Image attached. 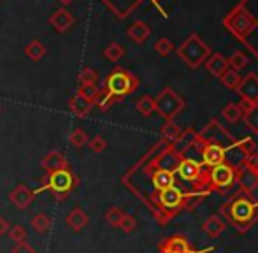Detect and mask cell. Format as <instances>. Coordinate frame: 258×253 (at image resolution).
<instances>
[{
    "label": "cell",
    "mask_w": 258,
    "mask_h": 253,
    "mask_svg": "<svg viewBox=\"0 0 258 253\" xmlns=\"http://www.w3.org/2000/svg\"><path fill=\"white\" fill-rule=\"evenodd\" d=\"M46 53H48V49L41 41H30L25 46V56L32 62H41L46 56Z\"/></svg>",
    "instance_id": "obj_25"
},
{
    "label": "cell",
    "mask_w": 258,
    "mask_h": 253,
    "mask_svg": "<svg viewBox=\"0 0 258 253\" xmlns=\"http://www.w3.org/2000/svg\"><path fill=\"white\" fill-rule=\"evenodd\" d=\"M155 49H156V53H158V55L167 56V55H170V53H172L174 46H172V42H170L169 39L162 37V39H158V41H156Z\"/></svg>",
    "instance_id": "obj_42"
},
{
    "label": "cell",
    "mask_w": 258,
    "mask_h": 253,
    "mask_svg": "<svg viewBox=\"0 0 258 253\" xmlns=\"http://www.w3.org/2000/svg\"><path fill=\"white\" fill-rule=\"evenodd\" d=\"M99 86L97 85H79V88H78V92L76 93H79L81 97H85L86 100H90V102H93L95 100V97L99 95Z\"/></svg>",
    "instance_id": "obj_40"
},
{
    "label": "cell",
    "mask_w": 258,
    "mask_h": 253,
    "mask_svg": "<svg viewBox=\"0 0 258 253\" xmlns=\"http://www.w3.org/2000/svg\"><path fill=\"white\" fill-rule=\"evenodd\" d=\"M137 86H139V79H137L132 72L118 67L105 78L104 90L112 97V99L119 100V99H123V97L136 92Z\"/></svg>",
    "instance_id": "obj_2"
},
{
    "label": "cell",
    "mask_w": 258,
    "mask_h": 253,
    "mask_svg": "<svg viewBox=\"0 0 258 253\" xmlns=\"http://www.w3.org/2000/svg\"><path fill=\"white\" fill-rule=\"evenodd\" d=\"M30 225L37 234H46V232H49L53 222H51V218H49V215H46V213H37V215L32 218Z\"/></svg>",
    "instance_id": "obj_26"
},
{
    "label": "cell",
    "mask_w": 258,
    "mask_h": 253,
    "mask_svg": "<svg viewBox=\"0 0 258 253\" xmlns=\"http://www.w3.org/2000/svg\"><path fill=\"white\" fill-rule=\"evenodd\" d=\"M244 165H248L249 169H258V153H251L244 158Z\"/></svg>",
    "instance_id": "obj_46"
},
{
    "label": "cell",
    "mask_w": 258,
    "mask_h": 253,
    "mask_svg": "<svg viewBox=\"0 0 258 253\" xmlns=\"http://www.w3.org/2000/svg\"><path fill=\"white\" fill-rule=\"evenodd\" d=\"M235 181L241 185V188L249 194L255 188H258V174L255 169H249L248 165H239L235 167Z\"/></svg>",
    "instance_id": "obj_11"
},
{
    "label": "cell",
    "mask_w": 258,
    "mask_h": 253,
    "mask_svg": "<svg viewBox=\"0 0 258 253\" xmlns=\"http://www.w3.org/2000/svg\"><path fill=\"white\" fill-rule=\"evenodd\" d=\"M163 253H190V244L183 236H174L163 244Z\"/></svg>",
    "instance_id": "obj_24"
},
{
    "label": "cell",
    "mask_w": 258,
    "mask_h": 253,
    "mask_svg": "<svg viewBox=\"0 0 258 253\" xmlns=\"http://www.w3.org/2000/svg\"><path fill=\"white\" fill-rule=\"evenodd\" d=\"M206 197L204 192H194V194H184L183 197V202H181V209H194L197 208L199 204L202 202V199Z\"/></svg>",
    "instance_id": "obj_31"
},
{
    "label": "cell",
    "mask_w": 258,
    "mask_h": 253,
    "mask_svg": "<svg viewBox=\"0 0 258 253\" xmlns=\"http://www.w3.org/2000/svg\"><path fill=\"white\" fill-rule=\"evenodd\" d=\"M76 178L69 169H61V171H54L49 172L48 178L44 179V185L41 186L37 192L42 190H49L54 195H65L67 192H71L76 185Z\"/></svg>",
    "instance_id": "obj_5"
},
{
    "label": "cell",
    "mask_w": 258,
    "mask_h": 253,
    "mask_svg": "<svg viewBox=\"0 0 258 253\" xmlns=\"http://www.w3.org/2000/svg\"><path fill=\"white\" fill-rule=\"evenodd\" d=\"M235 92L241 95V99H248V100H251V102L258 104V78H256V74L249 72L246 78H242L241 83H239V86L235 88Z\"/></svg>",
    "instance_id": "obj_12"
},
{
    "label": "cell",
    "mask_w": 258,
    "mask_h": 253,
    "mask_svg": "<svg viewBox=\"0 0 258 253\" xmlns=\"http://www.w3.org/2000/svg\"><path fill=\"white\" fill-rule=\"evenodd\" d=\"M207 181H209L211 188L216 190H227L235 183V167H232L230 164L223 162L220 165L211 167L209 174H207Z\"/></svg>",
    "instance_id": "obj_6"
},
{
    "label": "cell",
    "mask_w": 258,
    "mask_h": 253,
    "mask_svg": "<svg viewBox=\"0 0 258 253\" xmlns=\"http://www.w3.org/2000/svg\"><path fill=\"white\" fill-rule=\"evenodd\" d=\"M7 236H9V239L13 241L14 244L23 243V241L27 239V229H25L23 225H13L7 230Z\"/></svg>",
    "instance_id": "obj_36"
},
{
    "label": "cell",
    "mask_w": 258,
    "mask_h": 253,
    "mask_svg": "<svg viewBox=\"0 0 258 253\" xmlns=\"http://www.w3.org/2000/svg\"><path fill=\"white\" fill-rule=\"evenodd\" d=\"M179 134H181V129L176 123H174L172 120L165 121V125L162 126V130H160V136H162V139L163 141H169V143H172V141L176 139Z\"/></svg>",
    "instance_id": "obj_33"
},
{
    "label": "cell",
    "mask_w": 258,
    "mask_h": 253,
    "mask_svg": "<svg viewBox=\"0 0 258 253\" xmlns=\"http://www.w3.org/2000/svg\"><path fill=\"white\" fill-rule=\"evenodd\" d=\"M225 229H227V223H225L218 215L209 216V218L204 222V225H202V230L211 237H218Z\"/></svg>",
    "instance_id": "obj_23"
},
{
    "label": "cell",
    "mask_w": 258,
    "mask_h": 253,
    "mask_svg": "<svg viewBox=\"0 0 258 253\" xmlns=\"http://www.w3.org/2000/svg\"><path fill=\"white\" fill-rule=\"evenodd\" d=\"M97 79H99V76L92 67H85L78 76L79 85H97Z\"/></svg>",
    "instance_id": "obj_38"
},
{
    "label": "cell",
    "mask_w": 258,
    "mask_h": 253,
    "mask_svg": "<svg viewBox=\"0 0 258 253\" xmlns=\"http://www.w3.org/2000/svg\"><path fill=\"white\" fill-rule=\"evenodd\" d=\"M227 25H228V28H230L232 34H235L237 37L244 39L246 35L251 34V30L255 28L256 21L253 20V16L248 13V11H244L242 7H239V9H235L234 13L227 18Z\"/></svg>",
    "instance_id": "obj_7"
},
{
    "label": "cell",
    "mask_w": 258,
    "mask_h": 253,
    "mask_svg": "<svg viewBox=\"0 0 258 253\" xmlns=\"http://www.w3.org/2000/svg\"><path fill=\"white\" fill-rule=\"evenodd\" d=\"M201 160L209 169L223 164V162H227V148L216 143H204L201 151Z\"/></svg>",
    "instance_id": "obj_8"
},
{
    "label": "cell",
    "mask_w": 258,
    "mask_h": 253,
    "mask_svg": "<svg viewBox=\"0 0 258 253\" xmlns=\"http://www.w3.org/2000/svg\"><path fill=\"white\" fill-rule=\"evenodd\" d=\"M206 69L214 76V78H220V76L228 69V62H227V58H225L223 55H220V53H214V55H211L209 58H207Z\"/></svg>",
    "instance_id": "obj_21"
},
{
    "label": "cell",
    "mask_w": 258,
    "mask_h": 253,
    "mask_svg": "<svg viewBox=\"0 0 258 253\" xmlns=\"http://www.w3.org/2000/svg\"><path fill=\"white\" fill-rule=\"evenodd\" d=\"M123 216H125V213H123L121 208H111L107 213H105V222L109 223L111 227H119V223H121Z\"/></svg>",
    "instance_id": "obj_39"
},
{
    "label": "cell",
    "mask_w": 258,
    "mask_h": 253,
    "mask_svg": "<svg viewBox=\"0 0 258 253\" xmlns=\"http://www.w3.org/2000/svg\"><path fill=\"white\" fill-rule=\"evenodd\" d=\"M239 107H241V111H242V114H246L249 109H251L253 106H255V102H251V100H248V99H241V102L237 104Z\"/></svg>",
    "instance_id": "obj_47"
},
{
    "label": "cell",
    "mask_w": 258,
    "mask_h": 253,
    "mask_svg": "<svg viewBox=\"0 0 258 253\" xmlns=\"http://www.w3.org/2000/svg\"><path fill=\"white\" fill-rule=\"evenodd\" d=\"M123 55H125V49H123V46L118 44V42H111V44L105 46V49H104V56L109 62H119V60L123 58Z\"/></svg>",
    "instance_id": "obj_29"
},
{
    "label": "cell",
    "mask_w": 258,
    "mask_h": 253,
    "mask_svg": "<svg viewBox=\"0 0 258 253\" xmlns=\"http://www.w3.org/2000/svg\"><path fill=\"white\" fill-rule=\"evenodd\" d=\"M155 2H158V0H155Z\"/></svg>",
    "instance_id": "obj_52"
},
{
    "label": "cell",
    "mask_w": 258,
    "mask_h": 253,
    "mask_svg": "<svg viewBox=\"0 0 258 253\" xmlns=\"http://www.w3.org/2000/svg\"><path fill=\"white\" fill-rule=\"evenodd\" d=\"M126 35H128L136 44H143V42L151 35V28L148 27L144 21H134V23L128 27V30H126Z\"/></svg>",
    "instance_id": "obj_20"
},
{
    "label": "cell",
    "mask_w": 258,
    "mask_h": 253,
    "mask_svg": "<svg viewBox=\"0 0 258 253\" xmlns=\"http://www.w3.org/2000/svg\"><path fill=\"white\" fill-rule=\"evenodd\" d=\"M256 174H258V169H256Z\"/></svg>",
    "instance_id": "obj_51"
},
{
    "label": "cell",
    "mask_w": 258,
    "mask_h": 253,
    "mask_svg": "<svg viewBox=\"0 0 258 253\" xmlns=\"http://www.w3.org/2000/svg\"><path fill=\"white\" fill-rule=\"evenodd\" d=\"M0 111H2V106H0Z\"/></svg>",
    "instance_id": "obj_50"
},
{
    "label": "cell",
    "mask_w": 258,
    "mask_h": 253,
    "mask_svg": "<svg viewBox=\"0 0 258 253\" xmlns=\"http://www.w3.org/2000/svg\"><path fill=\"white\" fill-rule=\"evenodd\" d=\"M155 106L156 113L162 118H165L167 121H170L184 109V99L177 95L172 88H163L160 95L155 99Z\"/></svg>",
    "instance_id": "obj_4"
},
{
    "label": "cell",
    "mask_w": 258,
    "mask_h": 253,
    "mask_svg": "<svg viewBox=\"0 0 258 253\" xmlns=\"http://www.w3.org/2000/svg\"><path fill=\"white\" fill-rule=\"evenodd\" d=\"M136 227H137V220L134 218L132 215H125L121 220V223H119V229H121L125 234H132L134 230H136Z\"/></svg>",
    "instance_id": "obj_44"
},
{
    "label": "cell",
    "mask_w": 258,
    "mask_h": 253,
    "mask_svg": "<svg viewBox=\"0 0 258 253\" xmlns=\"http://www.w3.org/2000/svg\"><path fill=\"white\" fill-rule=\"evenodd\" d=\"M69 109L72 111V114L78 118H86L90 114V111L93 109V102L86 100L85 97H81L79 93H74V95L69 99Z\"/></svg>",
    "instance_id": "obj_17"
},
{
    "label": "cell",
    "mask_w": 258,
    "mask_h": 253,
    "mask_svg": "<svg viewBox=\"0 0 258 253\" xmlns=\"http://www.w3.org/2000/svg\"><path fill=\"white\" fill-rule=\"evenodd\" d=\"M114 102H116V99H112V97L109 95V93L105 92L104 88H100L99 90V95H97L95 100H93V106H97L99 109L105 111V109H109V107H111Z\"/></svg>",
    "instance_id": "obj_34"
},
{
    "label": "cell",
    "mask_w": 258,
    "mask_h": 253,
    "mask_svg": "<svg viewBox=\"0 0 258 253\" xmlns=\"http://www.w3.org/2000/svg\"><path fill=\"white\" fill-rule=\"evenodd\" d=\"M34 199H35V192H32L27 185H18L9 194L11 204L16 209H27L34 202Z\"/></svg>",
    "instance_id": "obj_14"
},
{
    "label": "cell",
    "mask_w": 258,
    "mask_h": 253,
    "mask_svg": "<svg viewBox=\"0 0 258 253\" xmlns=\"http://www.w3.org/2000/svg\"><path fill=\"white\" fill-rule=\"evenodd\" d=\"M74 23H76V18L72 16V13L67 7H60V9H56L51 16H49V25H51L56 32H60V34H63L69 28H72Z\"/></svg>",
    "instance_id": "obj_13"
},
{
    "label": "cell",
    "mask_w": 258,
    "mask_h": 253,
    "mask_svg": "<svg viewBox=\"0 0 258 253\" xmlns=\"http://www.w3.org/2000/svg\"><path fill=\"white\" fill-rule=\"evenodd\" d=\"M197 141H199V134L195 132V130H191V129H186V130H181L179 136H177L176 139L170 143V148H172L177 155H181V157H183V155L186 153V151L190 150V148L194 146Z\"/></svg>",
    "instance_id": "obj_15"
},
{
    "label": "cell",
    "mask_w": 258,
    "mask_h": 253,
    "mask_svg": "<svg viewBox=\"0 0 258 253\" xmlns=\"http://www.w3.org/2000/svg\"><path fill=\"white\" fill-rule=\"evenodd\" d=\"M181 158L183 157L177 155L176 151L170 148V150H167L165 153L160 155V158L156 160V165H158V169H165V171L176 172V167H177V164H179Z\"/></svg>",
    "instance_id": "obj_22"
},
{
    "label": "cell",
    "mask_w": 258,
    "mask_h": 253,
    "mask_svg": "<svg viewBox=\"0 0 258 253\" xmlns=\"http://www.w3.org/2000/svg\"><path fill=\"white\" fill-rule=\"evenodd\" d=\"M58 2H60L63 7H67V6H71V4L74 2V0H58Z\"/></svg>",
    "instance_id": "obj_49"
},
{
    "label": "cell",
    "mask_w": 258,
    "mask_h": 253,
    "mask_svg": "<svg viewBox=\"0 0 258 253\" xmlns=\"http://www.w3.org/2000/svg\"><path fill=\"white\" fill-rule=\"evenodd\" d=\"M11 253H37V251H35V248L30 246L27 241H23V243L14 244V248L11 250Z\"/></svg>",
    "instance_id": "obj_45"
},
{
    "label": "cell",
    "mask_w": 258,
    "mask_h": 253,
    "mask_svg": "<svg viewBox=\"0 0 258 253\" xmlns=\"http://www.w3.org/2000/svg\"><path fill=\"white\" fill-rule=\"evenodd\" d=\"M242 118H244L246 126H248L251 132L258 134V104H255V106H253Z\"/></svg>",
    "instance_id": "obj_37"
},
{
    "label": "cell",
    "mask_w": 258,
    "mask_h": 253,
    "mask_svg": "<svg viewBox=\"0 0 258 253\" xmlns=\"http://www.w3.org/2000/svg\"><path fill=\"white\" fill-rule=\"evenodd\" d=\"M41 165L48 174L49 172H54V171H61V169H69L67 157L58 150L49 151V153L41 160Z\"/></svg>",
    "instance_id": "obj_16"
},
{
    "label": "cell",
    "mask_w": 258,
    "mask_h": 253,
    "mask_svg": "<svg viewBox=\"0 0 258 253\" xmlns=\"http://www.w3.org/2000/svg\"><path fill=\"white\" fill-rule=\"evenodd\" d=\"M235 146H237L239 150H241V153L244 155V157H248V155L255 153L256 144H255V141H253L251 137H246V139L237 141V143H235Z\"/></svg>",
    "instance_id": "obj_41"
},
{
    "label": "cell",
    "mask_w": 258,
    "mask_h": 253,
    "mask_svg": "<svg viewBox=\"0 0 258 253\" xmlns=\"http://www.w3.org/2000/svg\"><path fill=\"white\" fill-rule=\"evenodd\" d=\"M88 148L93 153H102V151H105V148H107V141L102 136H95L93 139L88 141Z\"/></svg>",
    "instance_id": "obj_43"
},
{
    "label": "cell",
    "mask_w": 258,
    "mask_h": 253,
    "mask_svg": "<svg viewBox=\"0 0 258 253\" xmlns=\"http://www.w3.org/2000/svg\"><path fill=\"white\" fill-rule=\"evenodd\" d=\"M151 181H153L156 190L162 192L165 188L174 186V183H176V174L170 171H165V169H156L153 172V176H151Z\"/></svg>",
    "instance_id": "obj_19"
},
{
    "label": "cell",
    "mask_w": 258,
    "mask_h": 253,
    "mask_svg": "<svg viewBox=\"0 0 258 253\" xmlns=\"http://www.w3.org/2000/svg\"><path fill=\"white\" fill-rule=\"evenodd\" d=\"M223 215L239 232H246L258 220V202L249 195H239L223 206Z\"/></svg>",
    "instance_id": "obj_1"
},
{
    "label": "cell",
    "mask_w": 258,
    "mask_h": 253,
    "mask_svg": "<svg viewBox=\"0 0 258 253\" xmlns=\"http://www.w3.org/2000/svg\"><path fill=\"white\" fill-rule=\"evenodd\" d=\"M183 190L177 188L176 185L170 186V188H165L162 192H158V202L163 209L167 211H176V209H181V202H183Z\"/></svg>",
    "instance_id": "obj_10"
},
{
    "label": "cell",
    "mask_w": 258,
    "mask_h": 253,
    "mask_svg": "<svg viewBox=\"0 0 258 253\" xmlns=\"http://www.w3.org/2000/svg\"><path fill=\"white\" fill-rule=\"evenodd\" d=\"M220 79L225 85V88H228V90H235L239 86V83H241V76H239V72L234 71V69H230V67H228L227 71L220 76Z\"/></svg>",
    "instance_id": "obj_28"
},
{
    "label": "cell",
    "mask_w": 258,
    "mask_h": 253,
    "mask_svg": "<svg viewBox=\"0 0 258 253\" xmlns=\"http://www.w3.org/2000/svg\"><path fill=\"white\" fill-rule=\"evenodd\" d=\"M65 222H67V225L71 227V229L74 230V232H81L83 229H86V225H88L90 218H88V215H86V213L83 211L81 208H74L67 215Z\"/></svg>",
    "instance_id": "obj_18"
},
{
    "label": "cell",
    "mask_w": 258,
    "mask_h": 253,
    "mask_svg": "<svg viewBox=\"0 0 258 253\" xmlns=\"http://www.w3.org/2000/svg\"><path fill=\"white\" fill-rule=\"evenodd\" d=\"M7 230H9V223H7L6 218L0 216V237H2L4 234H7Z\"/></svg>",
    "instance_id": "obj_48"
},
{
    "label": "cell",
    "mask_w": 258,
    "mask_h": 253,
    "mask_svg": "<svg viewBox=\"0 0 258 253\" xmlns=\"http://www.w3.org/2000/svg\"><path fill=\"white\" fill-rule=\"evenodd\" d=\"M177 55L190 67L197 69L199 65H202L211 56V49L197 34H194L177 48Z\"/></svg>",
    "instance_id": "obj_3"
},
{
    "label": "cell",
    "mask_w": 258,
    "mask_h": 253,
    "mask_svg": "<svg viewBox=\"0 0 258 253\" xmlns=\"http://www.w3.org/2000/svg\"><path fill=\"white\" fill-rule=\"evenodd\" d=\"M174 174L179 176L183 181H191V183H194L202 176V165L199 164L197 160H191V158H181Z\"/></svg>",
    "instance_id": "obj_9"
},
{
    "label": "cell",
    "mask_w": 258,
    "mask_h": 253,
    "mask_svg": "<svg viewBox=\"0 0 258 253\" xmlns=\"http://www.w3.org/2000/svg\"><path fill=\"white\" fill-rule=\"evenodd\" d=\"M221 114H223V118L227 121H230V123H237L239 120H241L244 114H242L241 107L237 106V104H227V106L223 107V111H221Z\"/></svg>",
    "instance_id": "obj_30"
},
{
    "label": "cell",
    "mask_w": 258,
    "mask_h": 253,
    "mask_svg": "<svg viewBox=\"0 0 258 253\" xmlns=\"http://www.w3.org/2000/svg\"><path fill=\"white\" fill-rule=\"evenodd\" d=\"M227 62H228V67L239 72L241 69H244L246 65H248V56H246L242 51H235L234 55H232L230 58L227 60Z\"/></svg>",
    "instance_id": "obj_35"
},
{
    "label": "cell",
    "mask_w": 258,
    "mask_h": 253,
    "mask_svg": "<svg viewBox=\"0 0 258 253\" xmlns=\"http://www.w3.org/2000/svg\"><path fill=\"white\" fill-rule=\"evenodd\" d=\"M88 141H90V137H88V134L85 132L83 129H74L71 132V136H69V143L72 144L74 148H83V146H86L88 144Z\"/></svg>",
    "instance_id": "obj_32"
},
{
    "label": "cell",
    "mask_w": 258,
    "mask_h": 253,
    "mask_svg": "<svg viewBox=\"0 0 258 253\" xmlns=\"http://www.w3.org/2000/svg\"><path fill=\"white\" fill-rule=\"evenodd\" d=\"M136 109L139 111L143 116H151V114L156 111V106H155V99L150 95H143L139 100L136 102Z\"/></svg>",
    "instance_id": "obj_27"
}]
</instances>
